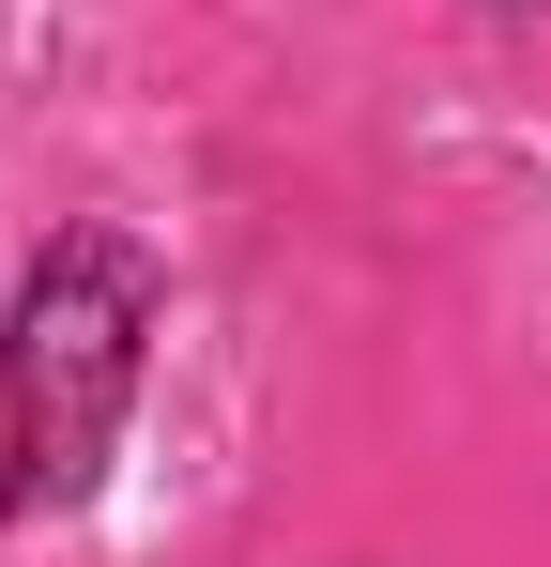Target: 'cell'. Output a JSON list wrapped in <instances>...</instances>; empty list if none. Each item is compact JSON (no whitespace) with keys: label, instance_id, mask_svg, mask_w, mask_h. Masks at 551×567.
Here are the masks:
<instances>
[{"label":"cell","instance_id":"cell-1","mask_svg":"<svg viewBox=\"0 0 551 567\" xmlns=\"http://www.w3.org/2000/svg\"><path fill=\"white\" fill-rule=\"evenodd\" d=\"M138 369H154V246L123 215L46 230L15 307H0V491L92 506L123 414H138Z\"/></svg>","mask_w":551,"mask_h":567}]
</instances>
